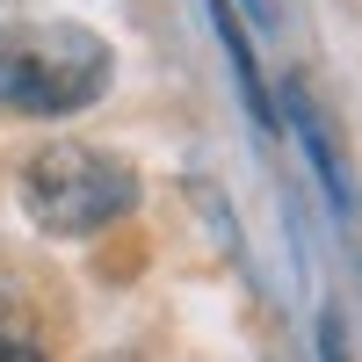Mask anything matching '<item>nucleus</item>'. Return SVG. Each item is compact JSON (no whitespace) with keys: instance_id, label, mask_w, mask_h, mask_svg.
<instances>
[{"instance_id":"nucleus-3","label":"nucleus","mask_w":362,"mask_h":362,"mask_svg":"<svg viewBox=\"0 0 362 362\" xmlns=\"http://www.w3.org/2000/svg\"><path fill=\"white\" fill-rule=\"evenodd\" d=\"M218 44H225V58H232V73H239V95H247V109H254V124L268 131L276 124V109H268V95H261V66H254V44H247V29H239V15L218 0Z\"/></svg>"},{"instance_id":"nucleus-4","label":"nucleus","mask_w":362,"mask_h":362,"mask_svg":"<svg viewBox=\"0 0 362 362\" xmlns=\"http://www.w3.org/2000/svg\"><path fill=\"white\" fill-rule=\"evenodd\" d=\"M283 102H290V124H297V138L312 145V160H319V174H326V189H334V203H341V196H348V167H341V153H334V138H326V116H319L305 95H297V87H290Z\"/></svg>"},{"instance_id":"nucleus-2","label":"nucleus","mask_w":362,"mask_h":362,"mask_svg":"<svg viewBox=\"0 0 362 362\" xmlns=\"http://www.w3.org/2000/svg\"><path fill=\"white\" fill-rule=\"evenodd\" d=\"M22 210L51 239H95L138 210V167L124 153H102V145L51 138L22 167Z\"/></svg>"},{"instance_id":"nucleus-5","label":"nucleus","mask_w":362,"mask_h":362,"mask_svg":"<svg viewBox=\"0 0 362 362\" xmlns=\"http://www.w3.org/2000/svg\"><path fill=\"white\" fill-rule=\"evenodd\" d=\"M319 362H348V348H341V319H319Z\"/></svg>"},{"instance_id":"nucleus-1","label":"nucleus","mask_w":362,"mask_h":362,"mask_svg":"<svg viewBox=\"0 0 362 362\" xmlns=\"http://www.w3.org/2000/svg\"><path fill=\"white\" fill-rule=\"evenodd\" d=\"M116 51L87 22L37 8V0H0V102L22 116H80L109 95Z\"/></svg>"}]
</instances>
